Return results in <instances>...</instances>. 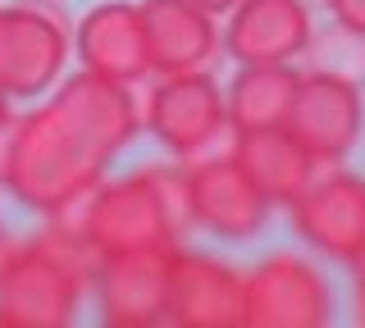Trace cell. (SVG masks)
Segmentation results:
<instances>
[{"label": "cell", "mask_w": 365, "mask_h": 328, "mask_svg": "<svg viewBox=\"0 0 365 328\" xmlns=\"http://www.w3.org/2000/svg\"><path fill=\"white\" fill-rule=\"evenodd\" d=\"M311 46L306 0H237L228 9L224 51L237 64H292Z\"/></svg>", "instance_id": "5bb4252c"}, {"label": "cell", "mask_w": 365, "mask_h": 328, "mask_svg": "<svg viewBox=\"0 0 365 328\" xmlns=\"http://www.w3.org/2000/svg\"><path fill=\"white\" fill-rule=\"evenodd\" d=\"M9 123H14V110H9V92H0V142H5Z\"/></svg>", "instance_id": "44dd1931"}, {"label": "cell", "mask_w": 365, "mask_h": 328, "mask_svg": "<svg viewBox=\"0 0 365 328\" xmlns=\"http://www.w3.org/2000/svg\"><path fill=\"white\" fill-rule=\"evenodd\" d=\"M334 319V287L315 260L279 251L247 274V328H319Z\"/></svg>", "instance_id": "52a82bcc"}, {"label": "cell", "mask_w": 365, "mask_h": 328, "mask_svg": "<svg viewBox=\"0 0 365 328\" xmlns=\"http://www.w3.org/2000/svg\"><path fill=\"white\" fill-rule=\"evenodd\" d=\"M87 287L64 274L41 246L19 242L0 274V328H68L78 319Z\"/></svg>", "instance_id": "9c48e42d"}, {"label": "cell", "mask_w": 365, "mask_h": 328, "mask_svg": "<svg viewBox=\"0 0 365 328\" xmlns=\"http://www.w3.org/2000/svg\"><path fill=\"white\" fill-rule=\"evenodd\" d=\"M106 164L91 146L73 132L60 110L46 105L28 110L9 123L5 142H0V183L19 206L37 214H60L73 201H83L87 191L101 187Z\"/></svg>", "instance_id": "6da1fadb"}, {"label": "cell", "mask_w": 365, "mask_h": 328, "mask_svg": "<svg viewBox=\"0 0 365 328\" xmlns=\"http://www.w3.org/2000/svg\"><path fill=\"white\" fill-rule=\"evenodd\" d=\"M14 251H19V242H14V237H9L5 228H0V274H5V265L14 260Z\"/></svg>", "instance_id": "ffe728a7"}, {"label": "cell", "mask_w": 365, "mask_h": 328, "mask_svg": "<svg viewBox=\"0 0 365 328\" xmlns=\"http://www.w3.org/2000/svg\"><path fill=\"white\" fill-rule=\"evenodd\" d=\"M297 73L292 64H237V78L228 83V132L251 128H283L297 100Z\"/></svg>", "instance_id": "e0dca14e"}, {"label": "cell", "mask_w": 365, "mask_h": 328, "mask_svg": "<svg viewBox=\"0 0 365 328\" xmlns=\"http://www.w3.org/2000/svg\"><path fill=\"white\" fill-rule=\"evenodd\" d=\"M51 219L83 223L101 255L142 251V246H174L192 228L187 210V164H146L128 178H101L96 191L73 201Z\"/></svg>", "instance_id": "7a4b0ae2"}, {"label": "cell", "mask_w": 365, "mask_h": 328, "mask_svg": "<svg viewBox=\"0 0 365 328\" xmlns=\"http://www.w3.org/2000/svg\"><path fill=\"white\" fill-rule=\"evenodd\" d=\"M174 246H142V251L101 255L91 278L101 324L110 328H155L169 319V282H174Z\"/></svg>", "instance_id": "277c9868"}, {"label": "cell", "mask_w": 365, "mask_h": 328, "mask_svg": "<svg viewBox=\"0 0 365 328\" xmlns=\"http://www.w3.org/2000/svg\"><path fill=\"white\" fill-rule=\"evenodd\" d=\"M187 210L192 228L224 237V242H251L269 223V196L247 178V169L224 155H201L187 160Z\"/></svg>", "instance_id": "8992f818"}, {"label": "cell", "mask_w": 365, "mask_h": 328, "mask_svg": "<svg viewBox=\"0 0 365 328\" xmlns=\"http://www.w3.org/2000/svg\"><path fill=\"white\" fill-rule=\"evenodd\" d=\"M5 51H9V23H5V5H0V92H5Z\"/></svg>", "instance_id": "d6986e66"}, {"label": "cell", "mask_w": 365, "mask_h": 328, "mask_svg": "<svg viewBox=\"0 0 365 328\" xmlns=\"http://www.w3.org/2000/svg\"><path fill=\"white\" fill-rule=\"evenodd\" d=\"M142 37L151 73H201L215 64L224 46V32L215 28V14L192 0H142Z\"/></svg>", "instance_id": "7c38bea8"}, {"label": "cell", "mask_w": 365, "mask_h": 328, "mask_svg": "<svg viewBox=\"0 0 365 328\" xmlns=\"http://www.w3.org/2000/svg\"><path fill=\"white\" fill-rule=\"evenodd\" d=\"M9 51H5V92L9 100H32L60 83L68 64V28L41 5H5Z\"/></svg>", "instance_id": "4fadbf2b"}, {"label": "cell", "mask_w": 365, "mask_h": 328, "mask_svg": "<svg viewBox=\"0 0 365 328\" xmlns=\"http://www.w3.org/2000/svg\"><path fill=\"white\" fill-rule=\"evenodd\" d=\"M324 9L334 14V23L351 37H365V0H324Z\"/></svg>", "instance_id": "ac0fdd59"}, {"label": "cell", "mask_w": 365, "mask_h": 328, "mask_svg": "<svg viewBox=\"0 0 365 328\" xmlns=\"http://www.w3.org/2000/svg\"><path fill=\"white\" fill-rule=\"evenodd\" d=\"M178 328H247V274L215 255L182 251L169 282V319Z\"/></svg>", "instance_id": "30bf717a"}, {"label": "cell", "mask_w": 365, "mask_h": 328, "mask_svg": "<svg viewBox=\"0 0 365 328\" xmlns=\"http://www.w3.org/2000/svg\"><path fill=\"white\" fill-rule=\"evenodd\" d=\"M356 324H365V292H356Z\"/></svg>", "instance_id": "cb8c5ba5"}, {"label": "cell", "mask_w": 365, "mask_h": 328, "mask_svg": "<svg viewBox=\"0 0 365 328\" xmlns=\"http://www.w3.org/2000/svg\"><path fill=\"white\" fill-rule=\"evenodd\" d=\"M73 55L87 73L114 78V83H128V87L142 83L151 73V60H146V37H142L137 5H123V0L91 5L73 32Z\"/></svg>", "instance_id": "9a60e30c"}, {"label": "cell", "mask_w": 365, "mask_h": 328, "mask_svg": "<svg viewBox=\"0 0 365 328\" xmlns=\"http://www.w3.org/2000/svg\"><path fill=\"white\" fill-rule=\"evenodd\" d=\"M142 128L178 160H201L215 151V142L228 137V105L224 87L201 73H169L151 87L142 105Z\"/></svg>", "instance_id": "3957f363"}, {"label": "cell", "mask_w": 365, "mask_h": 328, "mask_svg": "<svg viewBox=\"0 0 365 328\" xmlns=\"http://www.w3.org/2000/svg\"><path fill=\"white\" fill-rule=\"evenodd\" d=\"M365 128L361 83L342 69H311L297 78V100L288 115V132L319 164H342Z\"/></svg>", "instance_id": "5b68a950"}, {"label": "cell", "mask_w": 365, "mask_h": 328, "mask_svg": "<svg viewBox=\"0 0 365 328\" xmlns=\"http://www.w3.org/2000/svg\"><path fill=\"white\" fill-rule=\"evenodd\" d=\"M351 278H356V292H365V246H361V255L351 260Z\"/></svg>", "instance_id": "603a6c76"}, {"label": "cell", "mask_w": 365, "mask_h": 328, "mask_svg": "<svg viewBox=\"0 0 365 328\" xmlns=\"http://www.w3.org/2000/svg\"><path fill=\"white\" fill-rule=\"evenodd\" d=\"M192 5H201V9H210V14H228V9L237 5V0H192Z\"/></svg>", "instance_id": "7402d4cb"}, {"label": "cell", "mask_w": 365, "mask_h": 328, "mask_svg": "<svg viewBox=\"0 0 365 328\" xmlns=\"http://www.w3.org/2000/svg\"><path fill=\"white\" fill-rule=\"evenodd\" d=\"M292 228L311 251L329 255V260H351L365 246V178L351 169H319L306 183V191L292 201Z\"/></svg>", "instance_id": "ba28073f"}, {"label": "cell", "mask_w": 365, "mask_h": 328, "mask_svg": "<svg viewBox=\"0 0 365 328\" xmlns=\"http://www.w3.org/2000/svg\"><path fill=\"white\" fill-rule=\"evenodd\" d=\"M228 151H233V160L247 169L251 183L269 196V206H292V201L306 191V183L319 174V160L288 132V123H283V128L233 132Z\"/></svg>", "instance_id": "2e32d148"}, {"label": "cell", "mask_w": 365, "mask_h": 328, "mask_svg": "<svg viewBox=\"0 0 365 328\" xmlns=\"http://www.w3.org/2000/svg\"><path fill=\"white\" fill-rule=\"evenodd\" d=\"M51 105L73 123V132L101 160H114L142 132V105H137L133 87L114 83V78H101V73H87V69L64 78L60 92L51 96Z\"/></svg>", "instance_id": "8fae6325"}]
</instances>
